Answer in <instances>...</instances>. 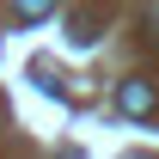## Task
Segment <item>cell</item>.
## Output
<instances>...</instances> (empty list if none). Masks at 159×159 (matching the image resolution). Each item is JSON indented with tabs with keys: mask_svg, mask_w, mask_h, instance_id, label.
<instances>
[{
	"mask_svg": "<svg viewBox=\"0 0 159 159\" xmlns=\"http://www.w3.org/2000/svg\"><path fill=\"white\" fill-rule=\"evenodd\" d=\"M116 104L129 110V116H147V110H153V86H147V80H122Z\"/></svg>",
	"mask_w": 159,
	"mask_h": 159,
	"instance_id": "cell-1",
	"label": "cell"
},
{
	"mask_svg": "<svg viewBox=\"0 0 159 159\" xmlns=\"http://www.w3.org/2000/svg\"><path fill=\"white\" fill-rule=\"evenodd\" d=\"M12 6H19V19H43V12H49L55 0H12Z\"/></svg>",
	"mask_w": 159,
	"mask_h": 159,
	"instance_id": "cell-2",
	"label": "cell"
}]
</instances>
